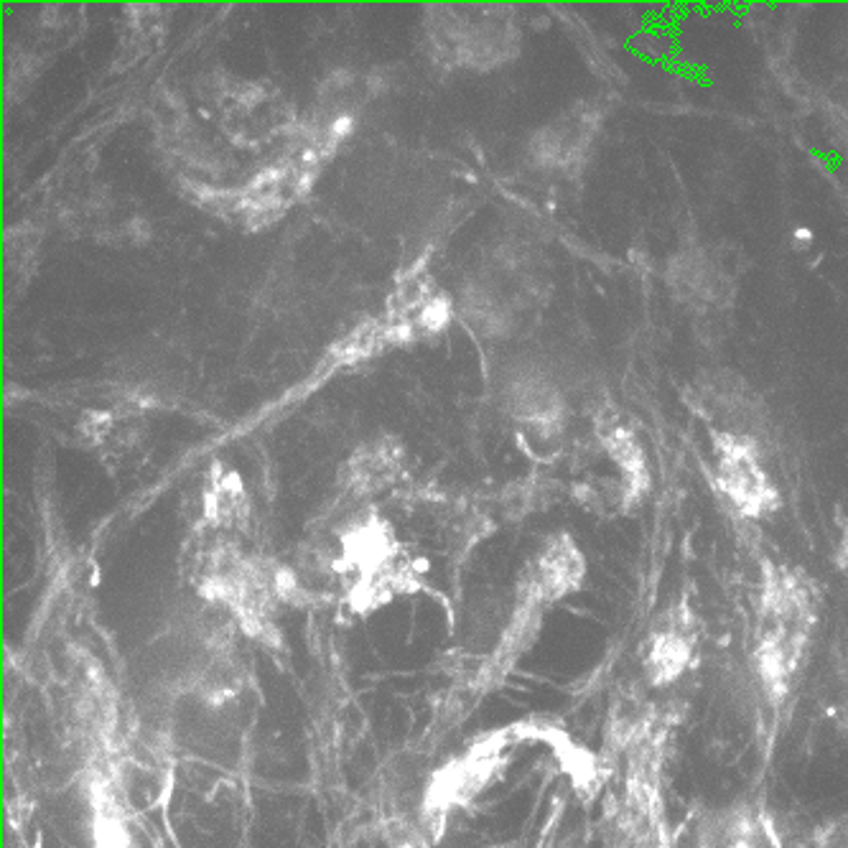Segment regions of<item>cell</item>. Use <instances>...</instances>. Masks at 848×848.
Wrapping results in <instances>:
<instances>
[{
  "label": "cell",
  "mask_w": 848,
  "mask_h": 848,
  "mask_svg": "<svg viewBox=\"0 0 848 848\" xmlns=\"http://www.w3.org/2000/svg\"><path fill=\"white\" fill-rule=\"evenodd\" d=\"M354 466V485L357 489H375L387 482L395 470V456L387 451L385 443H375L368 454L352 459Z\"/></svg>",
  "instance_id": "7"
},
{
  "label": "cell",
  "mask_w": 848,
  "mask_h": 848,
  "mask_svg": "<svg viewBox=\"0 0 848 848\" xmlns=\"http://www.w3.org/2000/svg\"><path fill=\"white\" fill-rule=\"evenodd\" d=\"M672 298L699 314L728 312L739 285V260L724 245L688 242L665 263Z\"/></svg>",
  "instance_id": "3"
},
{
  "label": "cell",
  "mask_w": 848,
  "mask_h": 848,
  "mask_svg": "<svg viewBox=\"0 0 848 848\" xmlns=\"http://www.w3.org/2000/svg\"><path fill=\"white\" fill-rule=\"evenodd\" d=\"M604 110L593 102H578L566 113L553 117L533 138V158L538 166L561 173H576L589 161L599 138Z\"/></svg>",
  "instance_id": "5"
},
{
  "label": "cell",
  "mask_w": 848,
  "mask_h": 848,
  "mask_svg": "<svg viewBox=\"0 0 848 848\" xmlns=\"http://www.w3.org/2000/svg\"><path fill=\"white\" fill-rule=\"evenodd\" d=\"M696 655V630L686 607L670 609L642 642L640 665L653 686H670L683 676Z\"/></svg>",
  "instance_id": "6"
},
{
  "label": "cell",
  "mask_w": 848,
  "mask_h": 848,
  "mask_svg": "<svg viewBox=\"0 0 848 848\" xmlns=\"http://www.w3.org/2000/svg\"><path fill=\"white\" fill-rule=\"evenodd\" d=\"M755 657L770 696H788L818 624V591L803 570L767 564L759 591Z\"/></svg>",
  "instance_id": "1"
},
{
  "label": "cell",
  "mask_w": 848,
  "mask_h": 848,
  "mask_svg": "<svg viewBox=\"0 0 848 848\" xmlns=\"http://www.w3.org/2000/svg\"><path fill=\"white\" fill-rule=\"evenodd\" d=\"M711 451L719 495L739 518L765 520L780 510L782 495L767 472L762 441L711 431Z\"/></svg>",
  "instance_id": "2"
},
{
  "label": "cell",
  "mask_w": 848,
  "mask_h": 848,
  "mask_svg": "<svg viewBox=\"0 0 848 848\" xmlns=\"http://www.w3.org/2000/svg\"><path fill=\"white\" fill-rule=\"evenodd\" d=\"M686 400L711 431L765 441L767 410L747 380L736 372L721 368L701 372Z\"/></svg>",
  "instance_id": "4"
},
{
  "label": "cell",
  "mask_w": 848,
  "mask_h": 848,
  "mask_svg": "<svg viewBox=\"0 0 848 848\" xmlns=\"http://www.w3.org/2000/svg\"><path fill=\"white\" fill-rule=\"evenodd\" d=\"M834 558H836V566L841 568L844 574H848V522L844 525L841 538H838V543H836Z\"/></svg>",
  "instance_id": "8"
}]
</instances>
